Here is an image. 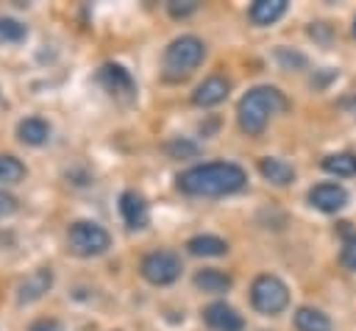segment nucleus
Returning a JSON list of instances; mask_svg holds the SVG:
<instances>
[{
	"label": "nucleus",
	"mask_w": 356,
	"mask_h": 331,
	"mask_svg": "<svg viewBox=\"0 0 356 331\" xmlns=\"http://www.w3.org/2000/svg\"><path fill=\"white\" fill-rule=\"evenodd\" d=\"M228 89H231V83H228L222 75H211V78H206V81L195 89L192 103H195V106H217V103H222V100L228 97Z\"/></svg>",
	"instance_id": "12"
},
{
	"label": "nucleus",
	"mask_w": 356,
	"mask_h": 331,
	"mask_svg": "<svg viewBox=\"0 0 356 331\" xmlns=\"http://www.w3.org/2000/svg\"><path fill=\"white\" fill-rule=\"evenodd\" d=\"M167 150L172 156H195L197 153V145H189V142H170Z\"/></svg>",
	"instance_id": "25"
},
{
	"label": "nucleus",
	"mask_w": 356,
	"mask_h": 331,
	"mask_svg": "<svg viewBox=\"0 0 356 331\" xmlns=\"http://www.w3.org/2000/svg\"><path fill=\"white\" fill-rule=\"evenodd\" d=\"M97 83H100L114 100H120V103H134V100H136V83H134L131 72H128L122 64H114V61L103 64V67L97 70Z\"/></svg>",
	"instance_id": "6"
},
{
	"label": "nucleus",
	"mask_w": 356,
	"mask_h": 331,
	"mask_svg": "<svg viewBox=\"0 0 356 331\" xmlns=\"http://www.w3.org/2000/svg\"><path fill=\"white\" fill-rule=\"evenodd\" d=\"M195 286L200 292H211V295H220V292H228L231 289V275L222 273V270H200L195 275Z\"/></svg>",
	"instance_id": "17"
},
{
	"label": "nucleus",
	"mask_w": 356,
	"mask_h": 331,
	"mask_svg": "<svg viewBox=\"0 0 356 331\" xmlns=\"http://www.w3.org/2000/svg\"><path fill=\"white\" fill-rule=\"evenodd\" d=\"M28 28L14 17H0V45H19L25 42Z\"/></svg>",
	"instance_id": "20"
},
{
	"label": "nucleus",
	"mask_w": 356,
	"mask_h": 331,
	"mask_svg": "<svg viewBox=\"0 0 356 331\" xmlns=\"http://www.w3.org/2000/svg\"><path fill=\"white\" fill-rule=\"evenodd\" d=\"M14 211H17V200H14L8 192L0 189V220L8 217V214H14Z\"/></svg>",
	"instance_id": "26"
},
{
	"label": "nucleus",
	"mask_w": 356,
	"mask_h": 331,
	"mask_svg": "<svg viewBox=\"0 0 356 331\" xmlns=\"http://www.w3.org/2000/svg\"><path fill=\"white\" fill-rule=\"evenodd\" d=\"M142 275L156 286L172 284L181 275V259L172 250H153L142 259Z\"/></svg>",
	"instance_id": "7"
},
{
	"label": "nucleus",
	"mask_w": 356,
	"mask_h": 331,
	"mask_svg": "<svg viewBox=\"0 0 356 331\" xmlns=\"http://www.w3.org/2000/svg\"><path fill=\"white\" fill-rule=\"evenodd\" d=\"M28 331H64V325H61L58 320H53V317H42V320L31 323Z\"/></svg>",
	"instance_id": "24"
},
{
	"label": "nucleus",
	"mask_w": 356,
	"mask_h": 331,
	"mask_svg": "<svg viewBox=\"0 0 356 331\" xmlns=\"http://www.w3.org/2000/svg\"><path fill=\"white\" fill-rule=\"evenodd\" d=\"M25 178V164L8 153H0V184H17Z\"/></svg>",
	"instance_id": "21"
},
{
	"label": "nucleus",
	"mask_w": 356,
	"mask_h": 331,
	"mask_svg": "<svg viewBox=\"0 0 356 331\" xmlns=\"http://www.w3.org/2000/svg\"><path fill=\"white\" fill-rule=\"evenodd\" d=\"M286 97L275 89V86H256V89H250L242 100H239V108H236V114H239V128L245 131V134H250V136H259L261 131H264V125H267V120L273 117V114H281V111H286Z\"/></svg>",
	"instance_id": "2"
},
{
	"label": "nucleus",
	"mask_w": 356,
	"mask_h": 331,
	"mask_svg": "<svg viewBox=\"0 0 356 331\" xmlns=\"http://www.w3.org/2000/svg\"><path fill=\"white\" fill-rule=\"evenodd\" d=\"M278 61H281L284 67H292V64H298V67H303V64H306V61H303V56H298V53H292V56H289V53H286L284 47L278 50Z\"/></svg>",
	"instance_id": "27"
},
{
	"label": "nucleus",
	"mask_w": 356,
	"mask_h": 331,
	"mask_svg": "<svg viewBox=\"0 0 356 331\" xmlns=\"http://www.w3.org/2000/svg\"><path fill=\"white\" fill-rule=\"evenodd\" d=\"M186 250L192 256H222V253H228V242L214 234H197L186 242Z\"/></svg>",
	"instance_id": "16"
},
{
	"label": "nucleus",
	"mask_w": 356,
	"mask_h": 331,
	"mask_svg": "<svg viewBox=\"0 0 356 331\" xmlns=\"http://www.w3.org/2000/svg\"><path fill=\"white\" fill-rule=\"evenodd\" d=\"M203 320H206L209 328H214V331H242V328H245L242 314H239L234 306L222 303V300L209 303V306L203 309Z\"/></svg>",
	"instance_id": "10"
},
{
	"label": "nucleus",
	"mask_w": 356,
	"mask_h": 331,
	"mask_svg": "<svg viewBox=\"0 0 356 331\" xmlns=\"http://www.w3.org/2000/svg\"><path fill=\"white\" fill-rule=\"evenodd\" d=\"M353 36H356V19H353Z\"/></svg>",
	"instance_id": "28"
},
{
	"label": "nucleus",
	"mask_w": 356,
	"mask_h": 331,
	"mask_svg": "<svg viewBox=\"0 0 356 331\" xmlns=\"http://www.w3.org/2000/svg\"><path fill=\"white\" fill-rule=\"evenodd\" d=\"M342 264H345L348 270L356 273V234L345 239V248H342Z\"/></svg>",
	"instance_id": "22"
},
{
	"label": "nucleus",
	"mask_w": 356,
	"mask_h": 331,
	"mask_svg": "<svg viewBox=\"0 0 356 331\" xmlns=\"http://www.w3.org/2000/svg\"><path fill=\"white\" fill-rule=\"evenodd\" d=\"M295 328L298 331H331V320L317 309L300 306L295 312Z\"/></svg>",
	"instance_id": "18"
},
{
	"label": "nucleus",
	"mask_w": 356,
	"mask_h": 331,
	"mask_svg": "<svg viewBox=\"0 0 356 331\" xmlns=\"http://www.w3.org/2000/svg\"><path fill=\"white\" fill-rule=\"evenodd\" d=\"M167 8H170V14H172V17H186V14H192V11L197 8V3H195V0H186V3H178V0H172Z\"/></svg>",
	"instance_id": "23"
},
{
	"label": "nucleus",
	"mask_w": 356,
	"mask_h": 331,
	"mask_svg": "<svg viewBox=\"0 0 356 331\" xmlns=\"http://www.w3.org/2000/svg\"><path fill=\"white\" fill-rule=\"evenodd\" d=\"M250 300L261 314H278L289 303V289L278 275H259L250 286Z\"/></svg>",
	"instance_id": "5"
},
{
	"label": "nucleus",
	"mask_w": 356,
	"mask_h": 331,
	"mask_svg": "<svg viewBox=\"0 0 356 331\" xmlns=\"http://www.w3.org/2000/svg\"><path fill=\"white\" fill-rule=\"evenodd\" d=\"M67 245L75 256H100L108 250L111 236L103 225H97L92 220H75L67 228Z\"/></svg>",
	"instance_id": "4"
},
{
	"label": "nucleus",
	"mask_w": 356,
	"mask_h": 331,
	"mask_svg": "<svg viewBox=\"0 0 356 331\" xmlns=\"http://www.w3.org/2000/svg\"><path fill=\"white\" fill-rule=\"evenodd\" d=\"M17 136L22 145H31V147H39L50 139V125L42 120V117H25L19 120L17 125Z\"/></svg>",
	"instance_id": "13"
},
{
	"label": "nucleus",
	"mask_w": 356,
	"mask_h": 331,
	"mask_svg": "<svg viewBox=\"0 0 356 331\" xmlns=\"http://www.w3.org/2000/svg\"><path fill=\"white\" fill-rule=\"evenodd\" d=\"M120 214H122L125 225L134 228V231L145 228L147 220H150V211H147L145 197H142L139 192H134V189H125V192L120 195Z\"/></svg>",
	"instance_id": "11"
},
{
	"label": "nucleus",
	"mask_w": 356,
	"mask_h": 331,
	"mask_svg": "<svg viewBox=\"0 0 356 331\" xmlns=\"http://www.w3.org/2000/svg\"><path fill=\"white\" fill-rule=\"evenodd\" d=\"M245 184H248V172L234 161H209V164L189 167L178 175V189L200 197L231 195V192H239Z\"/></svg>",
	"instance_id": "1"
},
{
	"label": "nucleus",
	"mask_w": 356,
	"mask_h": 331,
	"mask_svg": "<svg viewBox=\"0 0 356 331\" xmlns=\"http://www.w3.org/2000/svg\"><path fill=\"white\" fill-rule=\"evenodd\" d=\"M259 172H261L270 184H275V186H286V184L295 181L292 164H286L284 159H273V156H267V159L259 161Z\"/></svg>",
	"instance_id": "14"
},
{
	"label": "nucleus",
	"mask_w": 356,
	"mask_h": 331,
	"mask_svg": "<svg viewBox=\"0 0 356 331\" xmlns=\"http://www.w3.org/2000/svg\"><path fill=\"white\" fill-rule=\"evenodd\" d=\"M50 286H53V270H50V267H39V270L28 273V275L19 281V286H17V300H19L22 306L36 303L39 298H44V295L50 292Z\"/></svg>",
	"instance_id": "8"
},
{
	"label": "nucleus",
	"mask_w": 356,
	"mask_h": 331,
	"mask_svg": "<svg viewBox=\"0 0 356 331\" xmlns=\"http://www.w3.org/2000/svg\"><path fill=\"white\" fill-rule=\"evenodd\" d=\"M309 203L314 209L331 214V211H339V209L348 206V192L339 184H317V186L309 189Z\"/></svg>",
	"instance_id": "9"
},
{
	"label": "nucleus",
	"mask_w": 356,
	"mask_h": 331,
	"mask_svg": "<svg viewBox=\"0 0 356 331\" xmlns=\"http://www.w3.org/2000/svg\"><path fill=\"white\" fill-rule=\"evenodd\" d=\"M286 14V0H256L250 6V19L256 25H273Z\"/></svg>",
	"instance_id": "15"
},
{
	"label": "nucleus",
	"mask_w": 356,
	"mask_h": 331,
	"mask_svg": "<svg viewBox=\"0 0 356 331\" xmlns=\"http://www.w3.org/2000/svg\"><path fill=\"white\" fill-rule=\"evenodd\" d=\"M323 170L331 175H353L356 172V156L353 153H334L323 159Z\"/></svg>",
	"instance_id": "19"
},
{
	"label": "nucleus",
	"mask_w": 356,
	"mask_h": 331,
	"mask_svg": "<svg viewBox=\"0 0 356 331\" xmlns=\"http://www.w3.org/2000/svg\"><path fill=\"white\" fill-rule=\"evenodd\" d=\"M203 56H206V45L197 36H178L164 50V75L170 81L186 78L192 70H197Z\"/></svg>",
	"instance_id": "3"
}]
</instances>
